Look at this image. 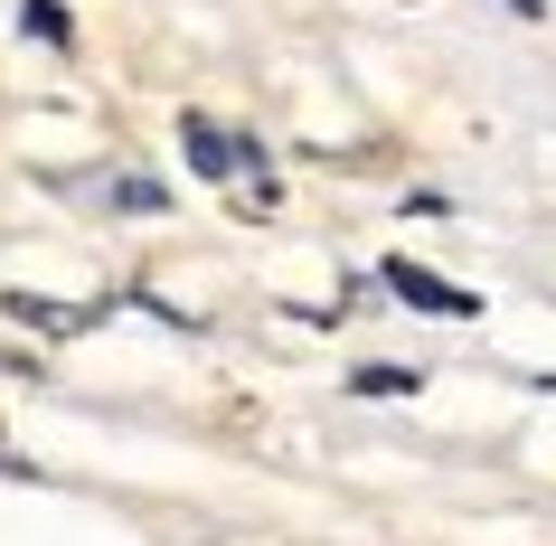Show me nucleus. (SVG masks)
<instances>
[{
	"mask_svg": "<svg viewBox=\"0 0 556 546\" xmlns=\"http://www.w3.org/2000/svg\"><path fill=\"white\" fill-rule=\"evenodd\" d=\"M20 29H29V38H48V48H66V38H76V20H66L58 0H29V10H20Z\"/></svg>",
	"mask_w": 556,
	"mask_h": 546,
	"instance_id": "obj_4",
	"label": "nucleus"
},
{
	"mask_svg": "<svg viewBox=\"0 0 556 546\" xmlns=\"http://www.w3.org/2000/svg\"><path fill=\"white\" fill-rule=\"evenodd\" d=\"M10 312L29 320V330H86L94 312H58V302H38V292H10Z\"/></svg>",
	"mask_w": 556,
	"mask_h": 546,
	"instance_id": "obj_3",
	"label": "nucleus"
},
{
	"mask_svg": "<svg viewBox=\"0 0 556 546\" xmlns=\"http://www.w3.org/2000/svg\"><path fill=\"white\" fill-rule=\"evenodd\" d=\"M509 10H528V20H538V10H547V0H509Z\"/></svg>",
	"mask_w": 556,
	"mask_h": 546,
	"instance_id": "obj_7",
	"label": "nucleus"
},
{
	"mask_svg": "<svg viewBox=\"0 0 556 546\" xmlns=\"http://www.w3.org/2000/svg\"><path fill=\"white\" fill-rule=\"evenodd\" d=\"M387 292L415 302V312H443V320H471V312H481V292L443 283V274H425V264H406V255H387Z\"/></svg>",
	"mask_w": 556,
	"mask_h": 546,
	"instance_id": "obj_2",
	"label": "nucleus"
},
{
	"mask_svg": "<svg viewBox=\"0 0 556 546\" xmlns=\"http://www.w3.org/2000/svg\"><path fill=\"white\" fill-rule=\"evenodd\" d=\"M179 151H189L199 179H236V170L264 179V142H245V132H227V123H207V114H179Z\"/></svg>",
	"mask_w": 556,
	"mask_h": 546,
	"instance_id": "obj_1",
	"label": "nucleus"
},
{
	"mask_svg": "<svg viewBox=\"0 0 556 546\" xmlns=\"http://www.w3.org/2000/svg\"><path fill=\"white\" fill-rule=\"evenodd\" d=\"M350 386H358V396H415L425 377H415V368H358Z\"/></svg>",
	"mask_w": 556,
	"mask_h": 546,
	"instance_id": "obj_5",
	"label": "nucleus"
},
{
	"mask_svg": "<svg viewBox=\"0 0 556 546\" xmlns=\"http://www.w3.org/2000/svg\"><path fill=\"white\" fill-rule=\"evenodd\" d=\"M114 207H161V179H114Z\"/></svg>",
	"mask_w": 556,
	"mask_h": 546,
	"instance_id": "obj_6",
	"label": "nucleus"
}]
</instances>
